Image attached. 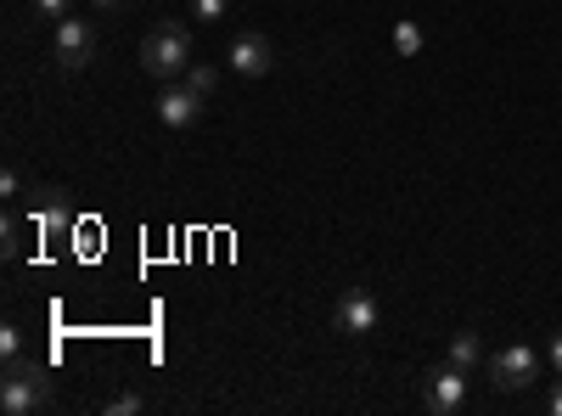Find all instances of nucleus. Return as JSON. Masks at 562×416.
Returning <instances> with one entry per match:
<instances>
[{
  "label": "nucleus",
  "instance_id": "1a4fd4ad",
  "mask_svg": "<svg viewBox=\"0 0 562 416\" xmlns=\"http://www.w3.org/2000/svg\"><path fill=\"white\" fill-rule=\"evenodd\" d=\"M445 360L456 366V372H467V378H473L479 366H484V338H479L473 327H461V333L450 338V355H445Z\"/></svg>",
  "mask_w": 562,
  "mask_h": 416
},
{
  "label": "nucleus",
  "instance_id": "6e6552de",
  "mask_svg": "<svg viewBox=\"0 0 562 416\" xmlns=\"http://www.w3.org/2000/svg\"><path fill=\"white\" fill-rule=\"evenodd\" d=\"M225 63H231V74H243V79H265L276 68V45L265 34H237L231 52H225Z\"/></svg>",
  "mask_w": 562,
  "mask_h": 416
},
{
  "label": "nucleus",
  "instance_id": "a211bd4d",
  "mask_svg": "<svg viewBox=\"0 0 562 416\" xmlns=\"http://www.w3.org/2000/svg\"><path fill=\"white\" fill-rule=\"evenodd\" d=\"M0 237H7V243H0V254H7V259L23 254V243H18V220H7V231H0Z\"/></svg>",
  "mask_w": 562,
  "mask_h": 416
},
{
  "label": "nucleus",
  "instance_id": "f257e3e1",
  "mask_svg": "<svg viewBox=\"0 0 562 416\" xmlns=\"http://www.w3.org/2000/svg\"><path fill=\"white\" fill-rule=\"evenodd\" d=\"M140 68H147L158 85L186 79V68H192V34H186L180 23L147 29V40H140Z\"/></svg>",
  "mask_w": 562,
  "mask_h": 416
},
{
  "label": "nucleus",
  "instance_id": "20e7f679",
  "mask_svg": "<svg viewBox=\"0 0 562 416\" xmlns=\"http://www.w3.org/2000/svg\"><path fill=\"white\" fill-rule=\"evenodd\" d=\"M422 405H428L434 416H461L467 411V372H456V366H434L428 378H422Z\"/></svg>",
  "mask_w": 562,
  "mask_h": 416
},
{
  "label": "nucleus",
  "instance_id": "423d86ee",
  "mask_svg": "<svg viewBox=\"0 0 562 416\" xmlns=\"http://www.w3.org/2000/svg\"><path fill=\"white\" fill-rule=\"evenodd\" d=\"M52 52H57V68H68V74L90 68V57H97V29H90L85 18H63Z\"/></svg>",
  "mask_w": 562,
  "mask_h": 416
},
{
  "label": "nucleus",
  "instance_id": "0eeeda50",
  "mask_svg": "<svg viewBox=\"0 0 562 416\" xmlns=\"http://www.w3.org/2000/svg\"><path fill=\"white\" fill-rule=\"evenodd\" d=\"M203 97L186 79H169L164 90H158V119H164V130H192L198 119H203Z\"/></svg>",
  "mask_w": 562,
  "mask_h": 416
},
{
  "label": "nucleus",
  "instance_id": "9d476101",
  "mask_svg": "<svg viewBox=\"0 0 562 416\" xmlns=\"http://www.w3.org/2000/svg\"><path fill=\"white\" fill-rule=\"evenodd\" d=\"M40 231H63L68 225V203H63V192H40Z\"/></svg>",
  "mask_w": 562,
  "mask_h": 416
},
{
  "label": "nucleus",
  "instance_id": "2eb2a0df",
  "mask_svg": "<svg viewBox=\"0 0 562 416\" xmlns=\"http://www.w3.org/2000/svg\"><path fill=\"white\" fill-rule=\"evenodd\" d=\"M0 360H23V333L18 327H0Z\"/></svg>",
  "mask_w": 562,
  "mask_h": 416
},
{
  "label": "nucleus",
  "instance_id": "6ab92c4d",
  "mask_svg": "<svg viewBox=\"0 0 562 416\" xmlns=\"http://www.w3.org/2000/svg\"><path fill=\"white\" fill-rule=\"evenodd\" d=\"M546 360H551V372H557V378H562V333H557V338H551V355H546Z\"/></svg>",
  "mask_w": 562,
  "mask_h": 416
},
{
  "label": "nucleus",
  "instance_id": "39448f33",
  "mask_svg": "<svg viewBox=\"0 0 562 416\" xmlns=\"http://www.w3.org/2000/svg\"><path fill=\"white\" fill-rule=\"evenodd\" d=\"M378 321H383V304L371 299L366 288H349V293L333 304V327H338L344 338H371V333H378Z\"/></svg>",
  "mask_w": 562,
  "mask_h": 416
},
{
  "label": "nucleus",
  "instance_id": "f3484780",
  "mask_svg": "<svg viewBox=\"0 0 562 416\" xmlns=\"http://www.w3.org/2000/svg\"><path fill=\"white\" fill-rule=\"evenodd\" d=\"M0 198H7V203H18V198H23V175H18V169L0 175Z\"/></svg>",
  "mask_w": 562,
  "mask_h": 416
},
{
  "label": "nucleus",
  "instance_id": "ddd939ff",
  "mask_svg": "<svg viewBox=\"0 0 562 416\" xmlns=\"http://www.w3.org/2000/svg\"><path fill=\"white\" fill-rule=\"evenodd\" d=\"M29 12H34V18L63 23V18H74V0H29Z\"/></svg>",
  "mask_w": 562,
  "mask_h": 416
},
{
  "label": "nucleus",
  "instance_id": "4468645a",
  "mask_svg": "<svg viewBox=\"0 0 562 416\" xmlns=\"http://www.w3.org/2000/svg\"><path fill=\"white\" fill-rule=\"evenodd\" d=\"M186 7H192V18H203V23H220L231 12V0H186Z\"/></svg>",
  "mask_w": 562,
  "mask_h": 416
},
{
  "label": "nucleus",
  "instance_id": "9b49d317",
  "mask_svg": "<svg viewBox=\"0 0 562 416\" xmlns=\"http://www.w3.org/2000/svg\"><path fill=\"white\" fill-rule=\"evenodd\" d=\"M186 85H192L203 102H214V90H220V68H214V63H192V68H186Z\"/></svg>",
  "mask_w": 562,
  "mask_h": 416
},
{
  "label": "nucleus",
  "instance_id": "f03ea898",
  "mask_svg": "<svg viewBox=\"0 0 562 416\" xmlns=\"http://www.w3.org/2000/svg\"><path fill=\"white\" fill-rule=\"evenodd\" d=\"M45 400H52V378H45L40 360H7V378H0V411L7 416H34Z\"/></svg>",
  "mask_w": 562,
  "mask_h": 416
},
{
  "label": "nucleus",
  "instance_id": "aec40b11",
  "mask_svg": "<svg viewBox=\"0 0 562 416\" xmlns=\"http://www.w3.org/2000/svg\"><path fill=\"white\" fill-rule=\"evenodd\" d=\"M546 411H551V416H562V378H557V389H551V400H546Z\"/></svg>",
  "mask_w": 562,
  "mask_h": 416
},
{
  "label": "nucleus",
  "instance_id": "7ed1b4c3",
  "mask_svg": "<svg viewBox=\"0 0 562 416\" xmlns=\"http://www.w3.org/2000/svg\"><path fill=\"white\" fill-rule=\"evenodd\" d=\"M490 383H495L501 394H524V389H535V383H540V355H535L529 344H506V349L490 360Z\"/></svg>",
  "mask_w": 562,
  "mask_h": 416
},
{
  "label": "nucleus",
  "instance_id": "412c9836",
  "mask_svg": "<svg viewBox=\"0 0 562 416\" xmlns=\"http://www.w3.org/2000/svg\"><path fill=\"white\" fill-rule=\"evenodd\" d=\"M97 7H102V12H113V7H119V0H97Z\"/></svg>",
  "mask_w": 562,
  "mask_h": 416
},
{
  "label": "nucleus",
  "instance_id": "f8f14e48",
  "mask_svg": "<svg viewBox=\"0 0 562 416\" xmlns=\"http://www.w3.org/2000/svg\"><path fill=\"white\" fill-rule=\"evenodd\" d=\"M394 52H400V57H416V52H422V29H416L411 18L394 23Z\"/></svg>",
  "mask_w": 562,
  "mask_h": 416
},
{
  "label": "nucleus",
  "instance_id": "dca6fc26",
  "mask_svg": "<svg viewBox=\"0 0 562 416\" xmlns=\"http://www.w3.org/2000/svg\"><path fill=\"white\" fill-rule=\"evenodd\" d=\"M108 411H113V416H135V411H147V400H140V394H113Z\"/></svg>",
  "mask_w": 562,
  "mask_h": 416
}]
</instances>
